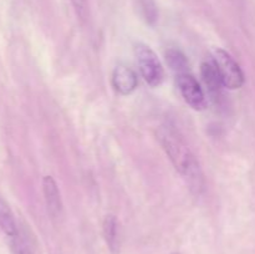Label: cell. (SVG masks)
I'll use <instances>...</instances> for the list:
<instances>
[{"instance_id": "7", "label": "cell", "mask_w": 255, "mask_h": 254, "mask_svg": "<svg viewBox=\"0 0 255 254\" xmlns=\"http://www.w3.org/2000/svg\"><path fill=\"white\" fill-rule=\"evenodd\" d=\"M201 75L204 84H206L207 90L211 94L212 99L216 102H218L222 99V96H223L224 85L214 62L204 61L201 65Z\"/></svg>"}, {"instance_id": "2", "label": "cell", "mask_w": 255, "mask_h": 254, "mask_svg": "<svg viewBox=\"0 0 255 254\" xmlns=\"http://www.w3.org/2000/svg\"><path fill=\"white\" fill-rule=\"evenodd\" d=\"M133 50L136 61L144 81L152 87L159 86L163 82L164 70L156 52L142 42L134 45Z\"/></svg>"}, {"instance_id": "10", "label": "cell", "mask_w": 255, "mask_h": 254, "mask_svg": "<svg viewBox=\"0 0 255 254\" xmlns=\"http://www.w3.org/2000/svg\"><path fill=\"white\" fill-rule=\"evenodd\" d=\"M166 61L168 66L173 71L177 72V75L182 72H189V62L187 57L182 51L177 49H169L166 52Z\"/></svg>"}, {"instance_id": "1", "label": "cell", "mask_w": 255, "mask_h": 254, "mask_svg": "<svg viewBox=\"0 0 255 254\" xmlns=\"http://www.w3.org/2000/svg\"><path fill=\"white\" fill-rule=\"evenodd\" d=\"M157 138L194 196H201L206 188L204 174L196 154L192 152L183 134L172 124H163L157 129Z\"/></svg>"}, {"instance_id": "12", "label": "cell", "mask_w": 255, "mask_h": 254, "mask_svg": "<svg viewBox=\"0 0 255 254\" xmlns=\"http://www.w3.org/2000/svg\"><path fill=\"white\" fill-rule=\"evenodd\" d=\"M10 239H11L12 254H32L30 243L27 242L26 237L20 233V231L16 236H14Z\"/></svg>"}, {"instance_id": "11", "label": "cell", "mask_w": 255, "mask_h": 254, "mask_svg": "<svg viewBox=\"0 0 255 254\" xmlns=\"http://www.w3.org/2000/svg\"><path fill=\"white\" fill-rule=\"evenodd\" d=\"M139 9L143 19L146 20L147 24L154 25L157 19H158V10H157L154 0H138Z\"/></svg>"}, {"instance_id": "5", "label": "cell", "mask_w": 255, "mask_h": 254, "mask_svg": "<svg viewBox=\"0 0 255 254\" xmlns=\"http://www.w3.org/2000/svg\"><path fill=\"white\" fill-rule=\"evenodd\" d=\"M111 82L117 94L126 96L136 90L138 80L136 72L131 67L125 64H120L112 71Z\"/></svg>"}, {"instance_id": "3", "label": "cell", "mask_w": 255, "mask_h": 254, "mask_svg": "<svg viewBox=\"0 0 255 254\" xmlns=\"http://www.w3.org/2000/svg\"><path fill=\"white\" fill-rule=\"evenodd\" d=\"M213 62L226 89L237 90L243 86L246 81L244 72L231 54L223 49H217L213 55Z\"/></svg>"}, {"instance_id": "6", "label": "cell", "mask_w": 255, "mask_h": 254, "mask_svg": "<svg viewBox=\"0 0 255 254\" xmlns=\"http://www.w3.org/2000/svg\"><path fill=\"white\" fill-rule=\"evenodd\" d=\"M42 192H44L45 203L47 211L52 218H59L62 214V201L60 189L56 181L51 176H45L42 178Z\"/></svg>"}, {"instance_id": "13", "label": "cell", "mask_w": 255, "mask_h": 254, "mask_svg": "<svg viewBox=\"0 0 255 254\" xmlns=\"http://www.w3.org/2000/svg\"><path fill=\"white\" fill-rule=\"evenodd\" d=\"M70 1H71V4H72V6H74V10H75V12L77 14V16H79L80 19L84 20L87 15L86 0H70Z\"/></svg>"}, {"instance_id": "4", "label": "cell", "mask_w": 255, "mask_h": 254, "mask_svg": "<svg viewBox=\"0 0 255 254\" xmlns=\"http://www.w3.org/2000/svg\"><path fill=\"white\" fill-rule=\"evenodd\" d=\"M176 84L187 105L194 110H203L207 105L206 95L199 82L191 72H182L176 76Z\"/></svg>"}, {"instance_id": "9", "label": "cell", "mask_w": 255, "mask_h": 254, "mask_svg": "<svg viewBox=\"0 0 255 254\" xmlns=\"http://www.w3.org/2000/svg\"><path fill=\"white\" fill-rule=\"evenodd\" d=\"M0 231L9 238H12L19 233L14 213L7 202L1 197V194H0Z\"/></svg>"}, {"instance_id": "8", "label": "cell", "mask_w": 255, "mask_h": 254, "mask_svg": "<svg viewBox=\"0 0 255 254\" xmlns=\"http://www.w3.org/2000/svg\"><path fill=\"white\" fill-rule=\"evenodd\" d=\"M102 232L104 238L106 241L107 247L112 254H119L120 252V239H119V222L116 217L112 214H107L102 223Z\"/></svg>"}]
</instances>
